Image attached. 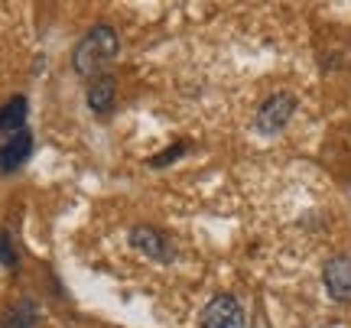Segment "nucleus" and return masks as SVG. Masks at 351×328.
<instances>
[{"instance_id":"obj_6","label":"nucleus","mask_w":351,"mask_h":328,"mask_svg":"<svg viewBox=\"0 0 351 328\" xmlns=\"http://www.w3.org/2000/svg\"><path fill=\"white\" fill-rule=\"evenodd\" d=\"M322 279L335 303H351V257H332L322 270Z\"/></svg>"},{"instance_id":"obj_2","label":"nucleus","mask_w":351,"mask_h":328,"mask_svg":"<svg viewBox=\"0 0 351 328\" xmlns=\"http://www.w3.org/2000/svg\"><path fill=\"white\" fill-rule=\"evenodd\" d=\"M293 111H296V98H293L289 91H276V94H270V98L261 104L257 121H254L257 134H263V137H274V134H280V130L289 124Z\"/></svg>"},{"instance_id":"obj_10","label":"nucleus","mask_w":351,"mask_h":328,"mask_svg":"<svg viewBox=\"0 0 351 328\" xmlns=\"http://www.w3.org/2000/svg\"><path fill=\"white\" fill-rule=\"evenodd\" d=\"M182 153H186V143H173V147H169V150H163L160 156H150V160H147V166H153V169H163V166L176 163Z\"/></svg>"},{"instance_id":"obj_11","label":"nucleus","mask_w":351,"mask_h":328,"mask_svg":"<svg viewBox=\"0 0 351 328\" xmlns=\"http://www.w3.org/2000/svg\"><path fill=\"white\" fill-rule=\"evenodd\" d=\"M0 264H3V266H16V251H13L10 234H7V231H0Z\"/></svg>"},{"instance_id":"obj_1","label":"nucleus","mask_w":351,"mask_h":328,"mask_svg":"<svg viewBox=\"0 0 351 328\" xmlns=\"http://www.w3.org/2000/svg\"><path fill=\"white\" fill-rule=\"evenodd\" d=\"M117 52H121V36H117V29H114L111 23H98V26H91L85 33V39L75 46L72 62H75L78 75L95 81L98 75H104V65L117 59Z\"/></svg>"},{"instance_id":"obj_3","label":"nucleus","mask_w":351,"mask_h":328,"mask_svg":"<svg viewBox=\"0 0 351 328\" xmlns=\"http://www.w3.org/2000/svg\"><path fill=\"white\" fill-rule=\"evenodd\" d=\"M202 328H247L244 305L234 296H215L202 309Z\"/></svg>"},{"instance_id":"obj_7","label":"nucleus","mask_w":351,"mask_h":328,"mask_svg":"<svg viewBox=\"0 0 351 328\" xmlns=\"http://www.w3.org/2000/svg\"><path fill=\"white\" fill-rule=\"evenodd\" d=\"M114 98H117V78L114 75H98L88 85V108L95 114H111Z\"/></svg>"},{"instance_id":"obj_4","label":"nucleus","mask_w":351,"mask_h":328,"mask_svg":"<svg viewBox=\"0 0 351 328\" xmlns=\"http://www.w3.org/2000/svg\"><path fill=\"white\" fill-rule=\"evenodd\" d=\"M130 247H137L143 257H150V260H156V264H173V257H176L173 244L150 225H137L134 231H130Z\"/></svg>"},{"instance_id":"obj_5","label":"nucleus","mask_w":351,"mask_h":328,"mask_svg":"<svg viewBox=\"0 0 351 328\" xmlns=\"http://www.w3.org/2000/svg\"><path fill=\"white\" fill-rule=\"evenodd\" d=\"M29 153H33V134L26 127L20 134L3 137L0 140V173H16L29 160Z\"/></svg>"},{"instance_id":"obj_8","label":"nucleus","mask_w":351,"mask_h":328,"mask_svg":"<svg viewBox=\"0 0 351 328\" xmlns=\"http://www.w3.org/2000/svg\"><path fill=\"white\" fill-rule=\"evenodd\" d=\"M0 328H39V309L33 299H20L16 305H10V312L3 316Z\"/></svg>"},{"instance_id":"obj_9","label":"nucleus","mask_w":351,"mask_h":328,"mask_svg":"<svg viewBox=\"0 0 351 328\" xmlns=\"http://www.w3.org/2000/svg\"><path fill=\"white\" fill-rule=\"evenodd\" d=\"M26 121V98H10L0 108V134H20Z\"/></svg>"}]
</instances>
